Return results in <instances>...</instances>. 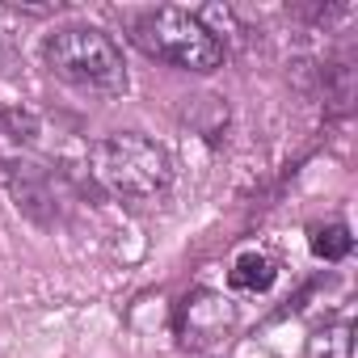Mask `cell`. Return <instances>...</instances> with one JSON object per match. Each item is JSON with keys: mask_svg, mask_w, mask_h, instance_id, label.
<instances>
[{"mask_svg": "<svg viewBox=\"0 0 358 358\" xmlns=\"http://www.w3.org/2000/svg\"><path fill=\"white\" fill-rule=\"evenodd\" d=\"M274 274L278 270H274V262L266 253H241L236 266H232V274H228V282L236 291H266L274 282Z\"/></svg>", "mask_w": 358, "mask_h": 358, "instance_id": "52a82bcc", "label": "cell"}, {"mask_svg": "<svg viewBox=\"0 0 358 358\" xmlns=\"http://www.w3.org/2000/svg\"><path fill=\"white\" fill-rule=\"evenodd\" d=\"M354 324L350 320H337L329 329H320L312 337V358H354Z\"/></svg>", "mask_w": 358, "mask_h": 358, "instance_id": "ba28073f", "label": "cell"}, {"mask_svg": "<svg viewBox=\"0 0 358 358\" xmlns=\"http://www.w3.org/2000/svg\"><path fill=\"white\" fill-rule=\"evenodd\" d=\"M350 249H354V241H350L345 224H329V228L312 232V253L320 262H341V257H350Z\"/></svg>", "mask_w": 358, "mask_h": 358, "instance_id": "9c48e42d", "label": "cell"}, {"mask_svg": "<svg viewBox=\"0 0 358 358\" xmlns=\"http://www.w3.org/2000/svg\"><path fill=\"white\" fill-rule=\"evenodd\" d=\"M89 164L93 177L118 199H156L160 190H169L173 182V160L160 143L143 139V135H106L89 148Z\"/></svg>", "mask_w": 358, "mask_h": 358, "instance_id": "3957f363", "label": "cell"}, {"mask_svg": "<svg viewBox=\"0 0 358 358\" xmlns=\"http://www.w3.org/2000/svg\"><path fill=\"white\" fill-rule=\"evenodd\" d=\"M228 324H232V308H228V299H220L211 291H199V295H190L182 303V337H186V345L203 350V345L220 341Z\"/></svg>", "mask_w": 358, "mask_h": 358, "instance_id": "5b68a950", "label": "cell"}, {"mask_svg": "<svg viewBox=\"0 0 358 358\" xmlns=\"http://www.w3.org/2000/svg\"><path fill=\"white\" fill-rule=\"evenodd\" d=\"M43 59L47 68L80 89V93H97V97H118L127 93V64H122V51L110 34L93 30V26H68V30H55L47 43H43Z\"/></svg>", "mask_w": 358, "mask_h": 358, "instance_id": "7a4b0ae2", "label": "cell"}, {"mask_svg": "<svg viewBox=\"0 0 358 358\" xmlns=\"http://www.w3.org/2000/svg\"><path fill=\"white\" fill-rule=\"evenodd\" d=\"M131 43L182 72H215L224 64V43L207 30V22L190 9H173V5H156L135 13L131 22Z\"/></svg>", "mask_w": 358, "mask_h": 358, "instance_id": "6da1fadb", "label": "cell"}, {"mask_svg": "<svg viewBox=\"0 0 358 358\" xmlns=\"http://www.w3.org/2000/svg\"><path fill=\"white\" fill-rule=\"evenodd\" d=\"M320 85H324V101L333 114H345L350 101H354V64L341 55V59H329L320 68Z\"/></svg>", "mask_w": 358, "mask_h": 358, "instance_id": "8992f818", "label": "cell"}, {"mask_svg": "<svg viewBox=\"0 0 358 358\" xmlns=\"http://www.w3.org/2000/svg\"><path fill=\"white\" fill-rule=\"evenodd\" d=\"M0 182H5V156H0Z\"/></svg>", "mask_w": 358, "mask_h": 358, "instance_id": "30bf717a", "label": "cell"}, {"mask_svg": "<svg viewBox=\"0 0 358 358\" xmlns=\"http://www.w3.org/2000/svg\"><path fill=\"white\" fill-rule=\"evenodd\" d=\"M5 186L13 194V207L38 224V228H55L59 224V182L34 160H5Z\"/></svg>", "mask_w": 358, "mask_h": 358, "instance_id": "277c9868", "label": "cell"}]
</instances>
